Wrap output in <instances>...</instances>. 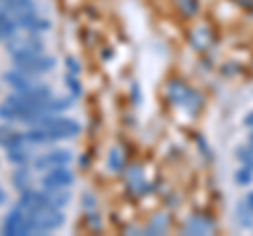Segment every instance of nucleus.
<instances>
[{
    "mask_svg": "<svg viewBox=\"0 0 253 236\" xmlns=\"http://www.w3.org/2000/svg\"><path fill=\"white\" fill-rule=\"evenodd\" d=\"M32 127H41L49 133L51 141H59V139H70V137H76L78 133L83 131V127L78 124L72 118H66L61 114H53V112H46L42 114L38 120L32 124Z\"/></svg>",
    "mask_w": 253,
    "mask_h": 236,
    "instance_id": "nucleus-1",
    "label": "nucleus"
},
{
    "mask_svg": "<svg viewBox=\"0 0 253 236\" xmlns=\"http://www.w3.org/2000/svg\"><path fill=\"white\" fill-rule=\"evenodd\" d=\"M6 53L13 57H26V55H38L44 53V40L41 34L26 32V34H15L6 40Z\"/></svg>",
    "mask_w": 253,
    "mask_h": 236,
    "instance_id": "nucleus-2",
    "label": "nucleus"
},
{
    "mask_svg": "<svg viewBox=\"0 0 253 236\" xmlns=\"http://www.w3.org/2000/svg\"><path fill=\"white\" fill-rule=\"evenodd\" d=\"M13 66L30 76H41L53 72L55 66H57V59L53 55L38 53V55H26V57H13Z\"/></svg>",
    "mask_w": 253,
    "mask_h": 236,
    "instance_id": "nucleus-3",
    "label": "nucleus"
},
{
    "mask_svg": "<svg viewBox=\"0 0 253 236\" xmlns=\"http://www.w3.org/2000/svg\"><path fill=\"white\" fill-rule=\"evenodd\" d=\"M32 234H46L53 230H59L66 222V215L59 209H44V211H28Z\"/></svg>",
    "mask_w": 253,
    "mask_h": 236,
    "instance_id": "nucleus-4",
    "label": "nucleus"
},
{
    "mask_svg": "<svg viewBox=\"0 0 253 236\" xmlns=\"http://www.w3.org/2000/svg\"><path fill=\"white\" fill-rule=\"evenodd\" d=\"M2 234L4 236H26V234H32L30 213L21 207V204H15L9 213L4 215Z\"/></svg>",
    "mask_w": 253,
    "mask_h": 236,
    "instance_id": "nucleus-5",
    "label": "nucleus"
},
{
    "mask_svg": "<svg viewBox=\"0 0 253 236\" xmlns=\"http://www.w3.org/2000/svg\"><path fill=\"white\" fill-rule=\"evenodd\" d=\"M13 19L17 21V26L26 32H34V34H42L46 30H51V21L44 19L42 15H38L36 9H23V11H17V13H11Z\"/></svg>",
    "mask_w": 253,
    "mask_h": 236,
    "instance_id": "nucleus-6",
    "label": "nucleus"
},
{
    "mask_svg": "<svg viewBox=\"0 0 253 236\" xmlns=\"http://www.w3.org/2000/svg\"><path fill=\"white\" fill-rule=\"evenodd\" d=\"M41 184L44 190H68V188L74 184V173L68 169V164L55 167V169L44 171Z\"/></svg>",
    "mask_w": 253,
    "mask_h": 236,
    "instance_id": "nucleus-7",
    "label": "nucleus"
},
{
    "mask_svg": "<svg viewBox=\"0 0 253 236\" xmlns=\"http://www.w3.org/2000/svg\"><path fill=\"white\" fill-rule=\"evenodd\" d=\"M74 160V154L66 150V148H57V150H49L34 158V169L36 171H49L55 167H63Z\"/></svg>",
    "mask_w": 253,
    "mask_h": 236,
    "instance_id": "nucleus-8",
    "label": "nucleus"
},
{
    "mask_svg": "<svg viewBox=\"0 0 253 236\" xmlns=\"http://www.w3.org/2000/svg\"><path fill=\"white\" fill-rule=\"evenodd\" d=\"M2 80L9 84L11 89H15V91H28V89H32L34 84H38V82L34 80V76L21 72V70H17V68L6 70V72L2 74Z\"/></svg>",
    "mask_w": 253,
    "mask_h": 236,
    "instance_id": "nucleus-9",
    "label": "nucleus"
},
{
    "mask_svg": "<svg viewBox=\"0 0 253 236\" xmlns=\"http://www.w3.org/2000/svg\"><path fill=\"white\" fill-rule=\"evenodd\" d=\"M17 30H19V26H17V21L13 19V15L0 6V40H9L11 36L17 34Z\"/></svg>",
    "mask_w": 253,
    "mask_h": 236,
    "instance_id": "nucleus-10",
    "label": "nucleus"
},
{
    "mask_svg": "<svg viewBox=\"0 0 253 236\" xmlns=\"http://www.w3.org/2000/svg\"><path fill=\"white\" fill-rule=\"evenodd\" d=\"M13 186L15 188H17V190L19 192H23V190H28V186H30V171L26 169V167H17V169H15L13 171Z\"/></svg>",
    "mask_w": 253,
    "mask_h": 236,
    "instance_id": "nucleus-11",
    "label": "nucleus"
},
{
    "mask_svg": "<svg viewBox=\"0 0 253 236\" xmlns=\"http://www.w3.org/2000/svg\"><path fill=\"white\" fill-rule=\"evenodd\" d=\"M188 232H194V234H207L213 230V224L207 222V219H203V217H192L188 222V228H186Z\"/></svg>",
    "mask_w": 253,
    "mask_h": 236,
    "instance_id": "nucleus-12",
    "label": "nucleus"
},
{
    "mask_svg": "<svg viewBox=\"0 0 253 236\" xmlns=\"http://www.w3.org/2000/svg\"><path fill=\"white\" fill-rule=\"evenodd\" d=\"M32 148V146H30ZM30 148H21V150H13V152H6V158L9 162H13L15 167H26L28 160H30Z\"/></svg>",
    "mask_w": 253,
    "mask_h": 236,
    "instance_id": "nucleus-13",
    "label": "nucleus"
},
{
    "mask_svg": "<svg viewBox=\"0 0 253 236\" xmlns=\"http://www.w3.org/2000/svg\"><path fill=\"white\" fill-rule=\"evenodd\" d=\"M108 169L114 171V173L125 169V158H123L121 148H112V150L108 152Z\"/></svg>",
    "mask_w": 253,
    "mask_h": 236,
    "instance_id": "nucleus-14",
    "label": "nucleus"
},
{
    "mask_svg": "<svg viewBox=\"0 0 253 236\" xmlns=\"http://www.w3.org/2000/svg\"><path fill=\"white\" fill-rule=\"evenodd\" d=\"M0 6L9 13H17L23 9H32L34 2H32V0H0Z\"/></svg>",
    "mask_w": 253,
    "mask_h": 236,
    "instance_id": "nucleus-15",
    "label": "nucleus"
},
{
    "mask_svg": "<svg viewBox=\"0 0 253 236\" xmlns=\"http://www.w3.org/2000/svg\"><path fill=\"white\" fill-rule=\"evenodd\" d=\"M66 84H68V89H70V93H72L74 99H78L83 95V84H81V80H78V74H68Z\"/></svg>",
    "mask_w": 253,
    "mask_h": 236,
    "instance_id": "nucleus-16",
    "label": "nucleus"
},
{
    "mask_svg": "<svg viewBox=\"0 0 253 236\" xmlns=\"http://www.w3.org/2000/svg\"><path fill=\"white\" fill-rule=\"evenodd\" d=\"M234 177H236V184L239 186H247V184H251V179H253V169H249V167H245L243 164V167L236 171Z\"/></svg>",
    "mask_w": 253,
    "mask_h": 236,
    "instance_id": "nucleus-17",
    "label": "nucleus"
},
{
    "mask_svg": "<svg viewBox=\"0 0 253 236\" xmlns=\"http://www.w3.org/2000/svg\"><path fill=\"white\" fill-rule=\"evenodd\" d=\"M239 158H241V162L245 164V167L253 169V148H245V152L241 150L239 152Z\"/></svg>",
    "mask_w": 253,
    "mask_h": 236,
    "instance_id": "nucleus-18",
    "label": "nucleus"
},
{
    "mask_svg": "<svg viewBox=\"0 0 253 236\" xmlns=\"http://www.w3.org/2000/svg\"><path fill=\"white\" fill-rule=\"evenodd\" d=\"M179 6H181V11H184L186 15H194L196 9H199V4H196V0H177Z\"/></svg>",
    "mask_w": 253,
    "mask_h": 236,
    "instance_id": "nucleus-19",
    "label": "nucleus"
},
{
    "mask_svg": "<svg viewBox=\"0 0 253 236\" xmlns=\"http://www.w3.org/2000/svg\"><path fill=\"white\" fill-rule=\"evenodd\" d=\"M66 66H68V72L70 74H81V64H78V59L66 57Z\"/></svg>",
    "mask_w": 253,
    "mask_h": 236,
    "instance_id": "nucleus-20",
    "label": "nucleus"
},
{
    "mask_svg": "<svg viewBox=\"0 0 253 236\" xmlns=\"http://www.w3.org/2000/svg\"><path fill=\"white\" fill-rule=\"evenodd\" d=\"M11 133H13V131H11L9 127H0V146H2L4 141L9 139V135H11Z\"/></svg>",
    "mask_w": 253,
    "mask_h": 236,
    "instance_id": "nucleus-21",
    "label": "nucleus"
},
{
    "mask_svg": "<svg viewBox=\"0 0 253 236\" xmlns=\"http://www.w3.org/2000/svg\"><path fill=\"white\" fill-rule=\"evenodd\" d=\"M84 207H95V198H91L89 194L84 196Z\"/></svg>",
    "mask_w": 253,
    "mask_h": 236,
    "instance_id": "nucleus-22",
    "label": "nucleus"
},
{
    "mask_svg": "<svg viewBox=\"0 0 253 236\" xmlns=\"http://www.w3.org/2000/svg\"><path fill=\"white\" fill-rule=\"evenodd\" d=\"M97 215H89V224L91 226H95V228H101V224H99V219H95Z\"/></svg>",
    "mask_w": 253,
    "mask_h": 236,
    "instance_id": "nucleus-23",
    "label": "nucleus"
},
{
    "mask_svg": "<svg viewBox=\"0 0 253 236\" xmlns=\"http://www.w3.org/2000/svg\"><path fill=\"white\" fill-rule=\"evenodd\" d=\"M4 202H6V192H4V188L0 186V207H2Z\"/></svg>",
    "mask_w": 253,
    "mask_h": 236,
    "instance_id": "nucleus-24",
    "label": "nucleus"
},
{
    "mask_svg": "<svg viewBox=\"0 0 253 236\" xmlns=\"http://www.w3.org/2000/svg\"><path fill=\"white\" fill-rule=\"evenodd\" d=\"M245 122H247V127H253V114H249L247 118H245Z\"/></svg>",
    "mask_w": 253,
    "mask_h": 236,
    "instance_id": "nucleus-25",
    "label": "nucleus"
},
{
    "mask_svg": "<svg viewBox=\"0 0 253 236\" xmlns=\"http://www.w3.org/2000/svg\"><path fill=\"white\" fill-rule=\"evenodd\" d=\"M247 204H249V209L253 211V192H251V194L247 196Z\"/></svg>",
    "mask_w": 253,
    "mask_h": 236,
    "instance_id": "nucleus-26",
    "label": "nucleus"
},
{
    "mask_svg": "<svg viewBox=\"0 0 253 236\" xmlns=\"http://www.w3.org/2000/svg\"><path fill=\"white\" fill-rule=\"evenodd\" d=\"M133 101H139L137 99V84H133Z\"/></svg>",
    "mask_w": 253,
    "mask_h": 236,
    "instance_id": "nucleus-27",
    "label": "nucleus"
}]
</instances>
